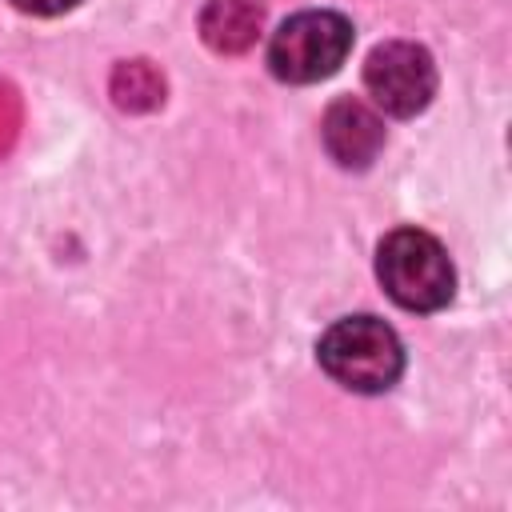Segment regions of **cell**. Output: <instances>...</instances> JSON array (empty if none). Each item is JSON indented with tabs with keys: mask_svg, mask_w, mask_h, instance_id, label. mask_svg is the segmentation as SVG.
<instances>
[{
	"mask_svg": "<svg viewBox=\"0 0 512 512\" xmlns=\"http://www.w3.org/2000/svg\"><path fill=\"white\" fill-rule=\"evenodd\" d=\"M12 4L28 16H60V12H72L80 0H12Z\"/></svg>",
	"mask_w": 512,
	"mask_h": 512,
	"instance_id": "cell-9",
	"label": "cell"
},
{
	"mask_svg": "<svg viewBox=\"0 0 512 512\" xmlns=\"http://www.w3.org/2000/svg\"><path fill=\"white\" fill-rule=\"evenodd\" d=\"M376 276L384 292L408 312H436L456 292V272L444 244L420 228H396L380 240Z\"/></svg>",
	"mask_w": 512,
	"mask_h": 512,
	"instance_id": "cell-2",
	"label": "cell"
},
{
	"mask_svg": "<svg viewBox=\"0 0 512 512\" xmlns=\"http://www.w3.org/2000/svg\"><path fill=\"white\" fill-rule=\"evenodd\" d=\"M16 128H20V104H16V92H12L8 84H0V156L12 148Z\"/></svg>",
	"mask_w": 512,
	"mask_h": 512,
	"instance_id": "cell-8",
	"label": "cell"
},
{
	"mask_svg": "<svg viewBox=\"0 0 512 512\" xmlns=\"http://www.w3.org/2000/svg\"><path fill=\"white\" fill-rule=\"evenodd\" d=\"M324 148L340 168H368L384 148V120L356 96H340L328 104L320 124Z\"/></svg>",
	"mask_w": 512,
	"mask_h": 512,
	"instance_id": "cell-5",
	"label": "cell"
},
{
	"mask_svg": "<svg viewBox=\"0 0 512 512\" xmlns=\"http://www.w3.org/2000/svg\"><path fill=\"white\" fill-rule=\"evenodd\" d=\"M352 52V24L340 12L308 8L288 16L268 40V68L284 84H316L340 72Z\"/></svg>",
	"mask_w": 512,
	"mask_h": 512,
	"instance_id": "cell-3",
	"label": "cell"
},
{
	"mask_svg": "<svg viewBox=\"0 0 512 512\" xmlns=\"http://www.w3.org/2000/svg\"><path fill=\"white\" fill-rule=\"evenodd\" d=\"M260 28H264L260 0H208L200 12V40L220 56L248 52L260 40Z\"/></svg>",
	"mask_w": 512,
	"mask_h": 512,
	"instance_id": "cell-6",
	"label": "cell"
},
{
	"mask_svg": "<svg viewBox=\"0 0 512 512\" xmlns=\"http://www.w3.org/2000/svg\"><path fill=\"white\" fill-rule=\"evenodd\" d=\"M364 88L388 116H416L436 96V64L412 40H384L364 60Z\"/></svg>",
	"mask_w": 512,
	"mask_h": 512,
	"instance_id": "cell-4",
	"label": "cell"
},
{
	"mask_svg": "<svg viewBox=\"0 0 512 512\" xmlns=\"http://www.w3.org/2000/svg\"><path fill=\"white\" fill-rule=\"evenodd\" d=\"M320 368L348 392H388L404 372L400 336L376 316H344L316 340Z\"/></svg>",
	"mask_w": 512,
	"mask_h": 512,
	"instance_id": "cell-1",
	"label": "cell"
},
{
	"mask_svg": "<svg viewBox=\"0 0 512 512\" xmlns=\"http://www.w3.org/2000/svg\"><path fill=\"white\" fill-rule=\"evenodd\" d=\"M112 104L124 112H152L164 104V76L148 60H120L108 80Z\"/></svg>",
	"mask_w": 512,
	"mask_h": 512,
	"instance_id": "cell-7",
	"label": "cell"
}]
</instances>
